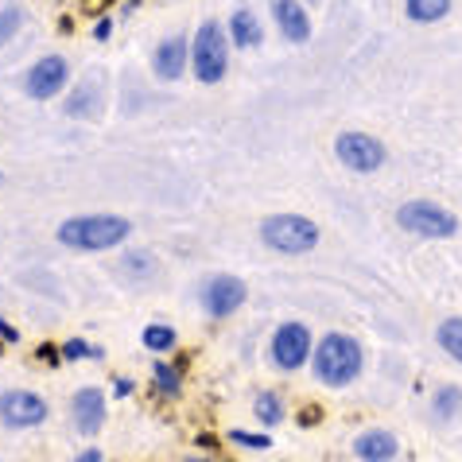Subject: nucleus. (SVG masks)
Here are the masks:
<instances>
[{
	"instance_id": "423d86ee",
	"label": "nucleus",
	"mask_w": 462,
	"mask_h": 462,
	"mask_svg": "<svg viewBox=\"0 0 462 462\" xmlns=\"http://www.w3.org/2000/svg\"><path fill=\"white\" fill-rule=\"evenodd\" d=\"M335 156L346 163L350 171H377L381 163H384V144L377 136H369V133H338L335 140Z\"/></svg>"
},
{
	"instance_id": "393cba45",
	"label": "nucleus",
	"mask_w": 462,
	"mask_h": 462,
	"mask_svg": "<svg viewBox=\"0 0 462 462\" xmlns=\"http://www.w3.org/2000/svg\"><path fill=\"white\" fill-rule=\"evenodd\" d=\"M229 439L241 443V447H253V451H268V447H273V439H268V435H249V431H234Z\"/></svg>"
},
{
	"instance_id": "7c9ffc66",
	"label": "nucleus",
	"mask_w": 462,
	"mask_h": 462,
	"mask_svg": "<svg viewBox=\"0 0 462 462\" xmlns=\"http://www.w3.org/2000/svg\"><path fill=\"white\" fill-rule=\"evenodd\" d=\"M183 462H210V458H183Z\"/></svg>"
},
{
	"instance_id": "a878e982",
	"label": "nucleus",
	"mask_w": 462,
	"mask_h": 462,
	"mask_svg": "<svg viewBox=\"0 0 462 462\" xmlns=\"http://www.w3.org/2000/svg\"><path fill=\"white\" fill-rule=\"evenodd\" d=\"M109 32H113V20H101L97 28H94V35H97V40H109Z\"/></svg>"
},
{
	"instance_id": "c85d7f7f",
	"label": "nucleus",
	"mask_w": 462,
	"mask_h": 462,
	"mask_svg": "<svg viewBox=\"0 0 462 462\" xmlns=\"http://www.w3.org/2000/svg\"><path fill=\"white\" fill-rule=\"evenodd\" d=\"M74 462H101V451H82V455L74 458Z\"/></svg>"
},
{
	"instance_id": "9d476101",
	"label": "nucleus",
	"mask_w": 462,
	"mask_h": 462,
	"mask_svg": "<svg viewBox=\"0 0 462 462\" xmlns=\"http://www.w3.org/2000/svg\"><path fill=\"white\" fill-rule=\"evenodd\" d=\"M245 284H241L237 276H214L207 288H202V311L210 319H226L234 315L241 303H245Z\"/></svg>"
},
{
	"instance_id": "2f4dec72",
	"label": "nucleus",
	"mask_w": 462,
	"mask_h": 462,
	"mask_svg": "<svg viewBox=\"0 0 462 462\" xmlns=\"http://www.w3.org/2000/svg\"><path fill=\"white\" fill-rule=\"evenodd\" d=\"M307 5H319V0H307Z\"/></svg>"
},
{
	"instance_id": "c756f323",
	"label": "nucleus",
	"mask_w": 462,
	"mask_h": 462,
	"mask_svg": "<svg viewBox=\"0 0 462 462\" xmlns=\"http://www.w3.org/2000/svg\"><path fill=\"white\" fill-rule=\"evenodd\" d=\"M128 393H133V381L121 377V381H117V396H128Z\"/></svg>"
},
{
	"instance_id": "bb28decb",
	"label": "nucleus",
	"mask_w": 462,
	"mask_h": 462,
	"mask_svg": "<svg viewBox=\"0 0 462 462\" xmlns=\"http://www.w3.org/2000/svg\"><path fill=\"white\" fill-rule=\"evenodd\" d=\"M0 338H8V342H16L20 335H16V330H12L8 323H5V319H0Z\"/></svg>"
},
{
	"instance_id": "f03ea898",
	"label": "nucleus",
	"mask_w": 462,
	"mask_h": 462,
	"mask_svg": "<svg viewBox=\"0 0 462 462\" xmlns=\"http://www.w3.org/2000/svg\"><path fill=\"white\" fill-rule=\"evenodd\" d=\"M190 70L202 86H214L226 79L229 70V28H222L217 20H202L190 43Z\"/></svg>"
},
{
	"instance_id": "6ab92c4d",
	"label": "nucleus",
	"mask_w": 462,
	"mask_h": 462,
	"mask_svg": "<svg viewBox=\"0 0 462 462\" xmlns=\"http://www.w3.org/2000/svg\"><path fill=\"white\" fill-rule=\"evenodd\" d=\"M253 416L261 420L264 428H273V423L284 420V404H280L276 393H261V396H256V404H253Z\"/></svg>"
},
{
	"instance_id": "b1692460",
	"label": "nucleus",
	"mask_w": 462,
	"mask_h": 462,
	"mask_svg": "<svg viewBox=\"0 0 462 462\" xmlns=\"http://www.w3.org/2000/svg\"><path fill=\"white\" fill-rule=\"evenodd\" d=\"M62 357H70V362L74 357H101V350H94V346L82 342V338H70L67 346H62Z\"/></svg>"
},
{
	"instance_id": "f3484780",
	"label": "nucleus",
	"mask_w": 462,
	"mask_h": 462,
	"mask_svg": "<svg viewBox=\"0 0 462 462\" xmlns=\"http://www.w3.org/2000/svg\"><path fill=\"white\" fill-rule=\"evenodd\" d=\"M435 338H439L443 350L462 365V319H443L439 330H435Z\"/></svg>"
},
{
	"instance_id": "f8f14e48",
	"label": "nucleus",
	"mask_w": 462,
	"mask_h": 462,
	"mask_svg": "<svg viewBox=\"0 0 462 462\" xmlns=\"http://www.w3.org/2000/svg\"><path fill=\"white\" fill-rule=\"evenodd\" d=\"M74 423L82 435H97L106 423V396L97 389H79L74 393Z\"/></svg>"
},
{
	"instance_id": "1a4fd4ad",
	"label": "nucleus",
	"mask_w": 462,
	"mask_h": 462,
	"mask_svg": "<svg viewBox=\"0 0 462 462\" xmlns=\"http://www.w3.org/2000/svg\"><path fill=\"white\" fill-rule=\"evenodd\" d=\"M307 357H311V330L303 323H284L273 335V362L291 374V369H300Z\"/></svg>"
},
{
	"instance_id": "39448f33",
	"label": "nucleus",
	"mask_w": 462,
	"mask_h": 462,
	"mask_svg": "<svg viewBox=\"0 0 462 462\" xmlns=\"http://www.w3.org/2000/svg\"><path fill=\"white\" fill-rule=\"evenodd\" d=\"M396 226L408 229V234L416 237H455L458 234V217L451 210L435 207L428 199H416V202H404L401 210H396Z\"/></svg>"
},
{
	"instance_id": "412c9836",
	"label": "nucleus",
	"mask_w": 462,
	"mask_h": 462,
	"mask_svg": "<svg viewBox=\"0 0 462 462\" xmlns=\"http://www.w3.org/2000/svg\"><path fill=\"white\" fill-rule=\"evenodd\" d=\"M144 346H148V350H156V354L171 350V346H175V330L163 327V323H152V327H144Z\"/></svg>"
},
{
	"instance_id": "9b49d317",
	"label": "nucleus",
	"mask_w": 462,
	"mask_h": 462,
	"mask_svg": "<svg viewBox=\"0 0 462 462\" xmlns=\"http://www.w3.org/2000/svg\"><path fill=\"white\" fill-rule=\"evenodd\" d=\"M273 16H276V28L288 43H307L311 40V16L300 0H273Z\"/></svg>"
},
{
	"instance_id": "aec40b11",
	"label": "nucleus",
	"mask_w": 462,
	"mask_h": 462,
	"mask_svg": "<svg viewBox=\"0 0 462 462\" xmlns=\"http://www.w3.org/2000/svg\"><path fill=\"white\" fill-rule=\"evenodd\" d=\"M431 408H435V416H439V420H451L458 408H462V389H455V384H443V389H435Z\"/></svg>"
},
{
	"instance_id": "5701e85b",
	"label": "nucleus",
	"mask_w": 462,
	"mask_h": 462,
	"mask_svg": "<svg viewBox=\"0 0 462 462\" xmlns=\"http://www.w3.org/2000/svg\"><path fill=\"white\" fill-rule=\"evenodd\" d=\"M156 389L168 393V396H179V374L171 365H163V362L156 365Z\"/></svg>"
},
{
	"instance_id": "f257e3e1",
	"label": "nucleus",
	"mask_w": 462,
	"mask_h": 462,
	"mask_svg": "<svg viewBox=\"0 0 462 462\" xmlns=\"http://www.w3.org/2000/svg\"><path fill=\"white\" fill-rule=\"evenodd\" d=\"M133 234V222L121 214H82V217H67L59 226V241L67 249H82V253H101L113 249Z\"/></svg>"
},
{
	"instance_id": "6e6552de",
	"label": "nucleus",
	"mask_w": 462,
	"mask_h": 462,
	"mask_svg": "<svg viewBox=\"0 0 462 462\" xmlns=\"http://www.w3.org/2000/svg\"><path fill=\"white\" fill-rule=\"evenodd\" d=\"M67 79H70L67 59H62V55H43V59L28 70V79H23V89H28V97L47 101V97L62 94V86H67Z\"/></svg>"
},
{
	"instance_id": "4468645a",
	"label": "nucleus",
	"mask_w": 462,
	"mask_h": 462,
	"mask_svg": "<svg viewBox=\"0 0 462 462\" xmlns=\"http://www.w3.org/2000/svg\"><path fill=\"white\" fill-rule=\"evenodd\" d=\"M396 451H401V447H396V435H389V431H362L354 443V455L362 462H393Z\"/></svg>"
},
{
	"instance_id": "20e7f679",
	"label": "nucleus",
	"mask_w": 462,
	"mask_h": 462,
	"mask_svg": "<svg viewBox=\"0 0 462 462\" xmlns=\"http://www.w3.org/2000/svg\"><path fill=\"white\" fill-rule=\"evenodd\" d=\"M261 241L284 256H303L319 245V226L303 214H273L261 222Z\"/></svg>"
},
{
	"instance_id": "4be33fe9",
	"label": "nucleus",
	"mask_w": 462,
	"mask_h": 462,
	"mask_svg": "<svg viewBox=\"0 0 462 462\" xmlns=\"http://www.w3.org/2000/svg\"><path fill=\"white\" fill-rule=\"evenodd\" d=\"M20 23H23V12L16 5H8V8H0V47H5L12 35L20 32Z\"/></svg>"
},
{
	"instance_id": "dca6fc26",
	"label": "nucleus",
	"mask_w": 462,
	"mask_h": 462,
	"mask_svg": "<svg viewBox=\"0 0 462 462\" xmlns=\"http://www.w3.org/2000/svg\"><path fill=\"white\" fill-rule=\"evenodd\" d=\"M404 12L412 23H439L451 12V0H404Z\"/></svg>"
},
{
	"instance_id": "ddd939ff",
	"label": "nucleus",
	"mask_w": 462,
	"mask_h": 462,
	"mask_svg": "<svg viewBox=\"0 0 462 462\" xmlns=\"http://www.w3.org/2000/svg\"><path fill=\"white\" fill-rule=\"evenodd\" d=\"M187 59H190V47L183 35H171V40H163L156 47V74L163 82H175L179 74L187 70Z\"/></svg>"
},
{
	"instance_id": "a211bd4d",
	"label": "nucleus",
	"mask_w": 462,
	"mask_h": 462,
	"mask_svg": "<svg viewBox=\"0 0 462 462\" xmlns=\"http://www.w3.org/2000/svg\"><path fill=\"white\" fill-rule=\"evenodd\" d=\"M94 101H97V82H82V86L70 94V101H67V113H70V117H89V113L97 109Z\"/></svg>"
},
{
	"instance_id": "0eeeda50",
	"label": "nucleus",
	"mask_w": 462,
	"mask_h": 462,
	"mask_svg": "<svg viewBox=\"0 0 462 462\" xmlns=\"http://www.w3.org/2000/svg\"><path fill=\"white\" fill-rule=\"evenodd\" d=\"M47 420V401L35 396L28 389H12L0 393V423L8 428H35V423Z\"/></svg>"
},
{
	"instance_id": "2eb2a0df",
	"label": "nucleus",
	"mask_w": 462,
	"mask_h": 462,
	"mask_svg": "<svg viewBox=\"0 0 462 462\" xmlns=\"http://www.w3.org/2000/svg\"><path fill=\"white\" fill-rule=\"evenodd\" d=\"M229 40H234L237 47H256V43L264 40L261 20H256L249 8H237L234 16H229Z\"/></svg>"
},
{
	"instance_id": "cd10ccee",
	"label": "nucleus",
	"mask_w": 462,
	"mask_h": 462,
	"mask_svg": "<svg viewBox=\"0 0 462 462\" xmlns=\"http://www.w3.org/2000/svg\"><path fill=\"white\" fill-rule=\"evenodd\" d=\"M106 5H113V0H86V12H101V8H106Z\"/></svg>"
},
{
	"instance_id": "7ed1b4c3",
	"label": "nucleus",
	"mask_w": 462,
	"mask_h": 462,
	"mask_svg": "<svg viewBox=\"0 0 462 462\" xmlns=\"http://www.w3.org/2000/svg\"><path fill=\"white\" fill-rule=\"evenodd\" d=\"M357 374H362V346H357V338L327 335L323 342L315 346V377L323 384L342 389V384L357 381Z\"/></svg>"
}]
</instances>
